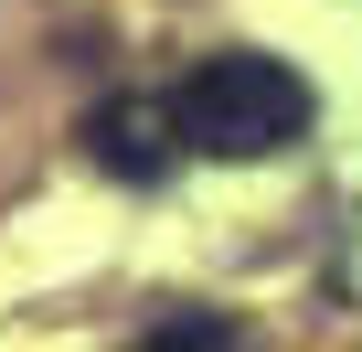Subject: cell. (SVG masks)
<instances>
[{
    "instance_id": "cell-3",
    "label": "cell",
    "mask_w": 362,
    "mask_h": 352,
    "mask_svg": "<svg viewBox=\"0 0 362 352\" xmlns=\"http://www.w3.org/2000/svg\"><path fill=\"white\" fill-rule=\"evenodd\" d=\"M139 352H245V331H235V320H214V310H170Z\"/></svg>"
},
{
    "instance_id": "cell-2",
    "label": "cell",
    "mask_w": 362,
    "mask_h": 352,
    "mask_svg": "<svg viewBox=\"0 0 362 352\" xmlns=\"http://www.w3.org/2000/svg\"><path fill=\"white\" fill-rule=\"evenodd\" d=\"M86 149H96V171H117V182H160L170 149H181V118L149 107V96H107L86 118Z\"/></svg>"
},
{
    "instance_id": "cell-1",
    "label": "cell",
    "mask_w": 362,
    "mask_h": 352,
    "mask_svg": "<svg viewBox=\"0 0 362 352\" xmlns=\"http://www.w3.org/2000/svg\"><path fill=\"white\" fill-rule=\"evenodd\" d=\"M170 118H181V149H203V160H277V149L309 139L320 96L277 54H203L192 75H181Z\"/></svg>"
}]
</instances>
